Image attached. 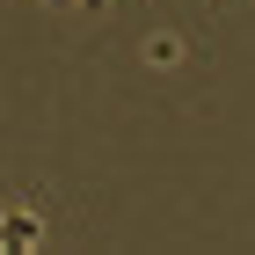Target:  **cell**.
Segmentation results:
<instances>
[]
</instances>
